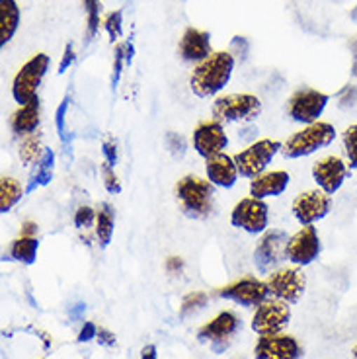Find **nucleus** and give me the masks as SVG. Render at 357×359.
Here are the masks:
<instances>
[{"mask_svg":"<svg viewBox=\"0 0 357 359\" xmlns=\"http://www.w3.org/2000/svg\"><path fill=\"white\" fill-rule=\"evenodd\" d=\"M20 6L16 0H0V45L8 43L18 32Z\"/></svg>","mask_w":357,"mask_h":359,"instance_id":"23","label":"nucleus"},{"mask_svg":"<svg viewBox=\"0 0 357 359\" xmlns=\"http://www.w3.org/2000/svg\"><path fill=\"white\" fill-rule=\"evenodd\" d=\"M67 109H69V96L59 104V108L55 109V127H57L61 141L67 139Z\"/></svg>","mask_w":357,"mask_h":359,"instance_id":"34","label":"nucleus"},{"mask_svg":"<svg viewBox=\"0 0 357 359\" xmlns=\"http://www.w3.org/2000/svg\"><path fill=\"white\" fill-rule=\"evenodd\" d=\"M291 176L285 170L264 172L250 180V196L256 199H268L281 196L289 186Z\"/></svg>","mask_w":357,"mask_h":359,"instance_id":"21","label":"nucleus"},{"mask_svg":"<svg viewBox=\"0 0 357 359\" xmlns=\"http://www.w3.org/2000/svg\"><path fill=\"white\" fill-rule=\"evenodd\" d=\"M206 172L207 180L213 184L215 188L229 189L236 184L238 180V168H236V162L234 156L227 153L215 154L211 158L206 161Z\"/></svg>","mask_w":357,"mask_h":359,"instance_id":"20","label":"nucleus"},{"mask_svg":"<svg viewBox=\"0 0 357 359\" xmlns=\"http://www.w3.org/2000/svg\"><path fill=\"white\" fill-rule=\"evenodd\" d=\"M24 236H36L37 234V224L32 223V221H27V223H24V226H22V233Z\"/></svg>","mask_w":357,"mask_h":359,"instance_id":"43","label":"nucleus"},{"mask_svg":"<svg viewBox=\"0 0 357 359\" xmlns=\"http://www.w3.org/2000/svg\"><path fill=\"white\" fill-rule=\"evenodd\" d=\"M291 211H293L295 219L301 223V226L318 223L324 217H328V213L332 211V196L322 191L321 188L307 189L293 199Z\"/></svg>","mask_w":357,"mask_h":359,"instance_id":"11","label":"nucleus"},{"mask_svg":"<svg viewBox=\"0 0 357 359\" xmlns=\"http://www.w3.org/2000/svg\"><path fill=\"white\" fill-rule=\"evenodd\" d=\"M353 51H356V55H353V76L357 79V45H356V49H353Z\"/></svg>","mask_w":357,"mask_h":359,"instance_id":"46","label":"nucleus"},{"mask_svg":"<svg viewBox=\"0 0 357 359\" xmlns=\"http://www.w3.org/2000/svg\"><path fill=\"white\" fill-rule=\"evenodd\" d=\"M232 226L248 234H264L269 226V207L266 199L244 198L232 207Z\"/></svg>","mask_w":357,"mask_h":359,"instance_id":"8","label":"nucleus"},{"mask_svg":"<svg viewBox=\"0 0 357 359\" xmlns=\"http://www.w3.org/2000/svg\"><path fill=\"white\" fill-rule=\"evenodd\" d=\"M357 102V86L353 84H348L346 88H342V92L338 94V106L339 108L348 109L353 108Z\"/></svg>","mask_w":357,"mask_h":359,"instance_id":"36","label":"nucleus"},{"mask_svg":"<svg viewBox=\"0 0 357 359\" xmlns=\"http://www.w3.org/2000/svg\"><path fill=\"white\" fill-rule=\"evenodd\" d=\"M92 338H98V328L94 323H84L81 334H79V341H90Z\"/></svg>","mask_w":357,"mask_h":359,"instance_id":"40","label":"nucleus"},{"mask_svg":"<svg viewBox=\"0 0 357 359\" xmlns=\"http://www.w3.org/2000/svg\"><path fill=\"white\" fill-rule=\"evenodd\" d=\"M287 241H289V236L281 229H268L262 234L258 246L254 250V264L260 273H268L279 266V262L283 260L281 256H285Z\"/></svg>","mask_w":357,"mask_h":359,"instance_id":"14","label":"nucleus"},{"mask_svg":"<svg viewBox=\"0 0 357 359\" xmlns=\"http://www.w3.org/2000/svg\"><path fill=\"white\" fill-rule=\"evenodd\" d=\"M330 102L326 92L316 88H301L287 100V116L301 126H311L321 121L324 109Z\"/></svg>","mask_w":357,"mask_h":359,"instance_id":"7","label":"nucleus"},{"mask_svg":"<svg viewBox=\"0 0 357 359\" xmlns=\"http://www.w3.org/2000/svg\"><path fill=\"white\" fill-rule=\"evenodd\" d=\"M84 309H86V306L82 305V303H79V305L74 306V309H72V311H71L72 318H81V314L84 313Z\"/></svg>","mask_w":357,"mask_h":359,"instance_id":"45","label":"nucleus"},{"mask_svg":"<svg viewBox=\"0 0 357 359\" xmlns=\"http://www.w3.org/2000/svg\"><path fill=\"white\" fill-rule=\"evenodd\" d=\"M207 303V293L203 291H196V293H189L184 301H182V306H180V313L182 316H188V314L196 313L197 309H201V306Z\"/></svg>","mask_w":357,"mask_h":359,"instance_id":"31","label":"nucleus"},{"mask_svg":"<svg viewBox=\"0 0 357 359\" xmlns=\"http://www.w3.org/2000/svg\"><path fill=\"white\" fill-rule=\"evenodd\" d=\"M74 59H76V55H74V47H72V43H69L67 47H65L63 59H61V63H59V74L67 72V69L74 63Z\"/></svg>","mask_w":357,"mask_h":359,"instance_id":"39","label":"nucleus"},{"mask_svg":"<svg viewBox=\"0 0 357 359\" xmlns=\"http://www.w3.org/2000/svg\"><path fill=\"white\" fill-rule=\"evenodd\" d=\"M349 176L348 162L344 161L338 154H328L321 161H316L313 164V180L316 182V186L326 191L328 196H334L344 182Z\"/></svg>","mask_w":357,"mask_h":359,"instance_id":"16","label":"nucleus"},{"mask_svg":"<svg viewBox=\"0 0 357 359\" xmlns=\"http://www.w3.org/2000/svg\"><path fill=\"white\" fill-rule=\"evenodd\" d=\"M342 144H344V153L348 158L349 170H357V123L344 129Z\"/></svg>","mask_w":357,"mask_h":359,"instance_id":"29","label":"nucleus"},{"mask_svg":"<svg viewBox=\"0 0 357 359\" xmlns=\"http://www.w3.org/2000/svg\"><path fill=\"white\" fill-rule=\"evenodd\" d=\"M213 119L221 123H252L262 114V102L254 94H227L219 96L211 108Z\"/></svg>","mask_w":357,"mask_h":359,"instance_id":"4","label":"nucleus"},{"mask_svg":"<svg viewBox=\"0 0 357 359\" xmlns=\"http://www.w3.org/2000/svg\"><path fill=\"white\" fill-rule=\"evenodd\" d=\"M266 283H268L269 295L291 305L303 297L307 278L299 268H279L269 273Z\"/></svg>","mask_w":357,"mask_h":359,"instance_id":"13","label":"nucleus"},{"mask_svg":"<svg viewBox=\"0 0 357 359\" xmlns=\"http://www.w3.org/2000/svg\"><path fill=\"white\" fill-rule=\"evenodd\" d=\"M98 341L102 346H107V348H112V346H116V336L106 330V328H100L98 330Z\"/></svg>","mask_w":357,"mask_h":359,"instance_id":"41","label":"nucleus"},{"mask_svg":"<svg viewBox=\"0 0 357 359\" xmlns=\"http://www.w3.org/2000/svg\"><path fill=\"white\" fill-rule=\"evenodd\" d=\"M221 299H229L242 306H260L269 295L268 283L256 278H242L224 287L217 289Z\"/></svg>","mask_w":357,"mask_h":359,"instance_id":"17","label":"nucleus"},{"mask_svg":"<svg viewBox=\"0 0 357 359\" xmlns=\"http://www.w3.org/2000/svg\"><path fill=\"white\" fill-rule=\"evenodd\" d=\"M322 252V243L318 229L314 224H303L297 233L289 236L285 246L287 260L293 262L295 266H309L313 264Z\"/></svg>","mask_w":357,"mask_h":359,"instance_id":"9","label":"nucleus"},{"mask_svg":"<svg viewBox=\"0 0 357 359\" xmlns=\"http://www.w3.org/2000/svg\"><path fill=\"white\" fill-rule=\"evenodd\" d=\"M141 359H156V348L152 344L144 346L143 350H141Z\"/></svg>","mask_w":357,"mask_h":359,"instance_id":"44","label":"nucleus"},{"mask_svg":"<svg viewBox=\"0 0 357 359\" xmlns=\"http://www.w3.org/2000/svg\"><path fill=\"white\" fill-rule=\"evenodd\" d=\"M234 55L231 51H213L206 61L197 63L189 76V88L199 98H213L229 84L234 71Z\"/></svg>","mask_w":357,"mask_h":359,"instance_id":"1","label":"nucleus"},{"mask_svg":"<svg viewBox=\"0 0 357 359\" xmlns=\"http://www.w3.org/2000/svg\"><path fill=\"white\" fill-rule=\"evenodd\" d=\"M121 24H123V16H121V12L117 10V12H112V14H107V18L104 20V27H106L107 36L112 41H116L121 37Z\"/></svg>","mask_w":357,"mask_h":359,"instance_id":"33","label":"nucleus"},{"mask_svg":"<svg viewBox=\"0 0 357 359\" xmlns=\"http://www.w3.org/2000/svg\"><path fill=\"white\" fill-rule=\"evenodd\" d=\"M53 170H55V154L51 149H45L41 161L36 164V170L29 178V184H27L26 191H34L39 186H47L51 180H53Z\"/></svg>","mask_w":357,"mask_h":359,"instance_id":"27","label":"nucleus"},{"mask_svg":"<svg viewBox=\"0 0 357 359\" xmlns=\"http://www.w3.org/2000/svg\"><path fill=\"white\" fill-rule=\"evenodd\" d=\"M84 8H86V16H88V32L86 36L88 39L96 36L100 27V0H82Z\"/></svg>","mask_w":357,"mask_h":359,"instance_id":"30","label":"nucleus"},{"mask_svg":"<svg viewBox=\"0 0 357 359\" xmlns=\"http://www.w3.org/2000/svg\"><path fill=\"white\" fill-rule=\"evenodd\" d=\"M166 269H168L170 273H178V271L184 269V262L178 256H170L168 260H166Z\"/></svg>","mask_w":357,"mask_h":359,"instance_id":"42","label":"nucleus"},{"mask_svg":"<svg viewBox=\"0 0 357 359\" xmlns=\"http://www.w3.org/2000/svg\"><path fill=\"white\" fill-rule=\"evenodd\" d=\"M176 199L189 219H207L213 213L215 186L206 178L188 174L176 184Z\"/></svg>","mask_w":357,"mask_h":359,"instance_id":"2","label":"nucleus"},{"mask_svg":"<svg viewBox=\"0 0 357 359\" xmlns=\"http://www.w3.org/2000/svg\"><path fill=\"white\" fill-rule=\"evenodd\" d=\"M281 151V143L276 139H260L244 151L234 154V162L242 178H256L260 174L268 172V166Z\"/></svg>","mask_w":357,"mask_h":359,"instance_id":"6","label":"nucleus"},{"mask_svg":"<svg viewBox=\"0 0 357 359\" xmlns=\"http://www.w3.org/2000/svg\"><path fill=\"white\" fill-rule=\"evenodd\" d=\"M102 178H104V188H106L109 194H119V191H121V184H119L116 168H114L112 164H107V162L102 164Z\"/></svg>","mask_w":357,"mask_h":359,"instance_id":"32","label":"nucleus"},{"mask_svg":"<svg viewBox=\"0 0 357 359\" xmlns=\"http://www.w3.org/2000/svg\"><path fill=\"white\" fill-rule=\"evenodd\" d=\"M291 320V309L289 303L279 299H266L256 313L252 316V330L260 336H271L279 334Z\"/></svg>","mask_w":357,"mask_h":359,"instance_id":"10","label":"nucleus"},{"mask_svg":"<svg viewBox=\"0 0 357 359\" xmlns=\"http://www.w3.org/2000/svg\"><path fill=\"white\" fill-rule=\"evenodd\" d=\"M334 139H336V127L328 121H316L295 131L285 143L281 144V153L285 158H304L330 147Z\"/></svg>","mask_w":357,"mask_h":359,"instance_id":"3","label":"nucleus"},{"mask_svg":"<svg viewBox=\"0 0 357 359\" xmlns=\"http://www.w3.org/2000/svg\"><path fill=\"white\" fill-rule=\"evenodd\" d=\"M37 250H39L37 236H24V234H20L18 238L12 243V246H10V258L24 264V266H32L37 258Z\"/></svg>","mask_w":357,"mask_h":359,"instance_id":"26","label":"nucleus"},{"mask_svg":"<svg viewBox=\"0 0 357 359\" xmlns=\"http://www.w3.org/2000/svg\"><path fill=\"white\" fill-rule=\"evenodd\" d=\"M351 358L357 359V344H356V346H353V350H351Z\"/></svg>","mask_w":357,"mask_h":359,"instance_id":"47","label":"nucleus"},{"mask_svg":"<svg viewBox=\"0 0 357 359\" xmlns=\"http://www.w3.org/2000/svg\"><path fill=\"white\" fill-rule=\"evenodd\" d=\"M166 144H168L170 153L176 154V156H182V154L186 153V143H184V139L178 133L166 135Z\"/></svg>","mask_w":357,"mask_h":359,"instance_id":"37","label":"nucleus"},{"mask_svg":"<svg viewBox=\"0 0 357 359\" xmlns=\"http://www.w3.org/2000/svg\"><path fill=\"white\" fill-rule=\"evenodd\" d=\"M24 194H26V188L18 180L12 176H2L0 180V213H4V215L10 213L12 207L24 198Z\"/></svg>","mask_w":357,"mask_h":359,"instance_id":"25","label":"nucleus"},{"mask_svg":"<svg viewBox=\"0 0 357 359\" xmlns=\"http://www.w3.org/2000/svg\"><path fill=\"white\" fill-rule=\"evenodd\" d=\"M191 143L196 153L201 158H211L215 154L224 153L227 144H229V137L224 131V126L217 119H206L201 123H197L191 135Z\"/></svg>","mask_w":357,"mask_h":359,"instance_id":"15","label":"nucleus"},{"mask_svg":"<svg viewBox=\"0 0 357 359\" xmlns=\"http://www.w3.org/2000/svg\"><path fill=\"white\" fill-rule=\"evenodd\" d=\"M102 153H104V162L112 164V166L116 168V164H117V143L116 141H112V139L104 141V144H102Z\"/></svg>","mask_w":357,"mask_h":359,"instance_id":"38","label":"nucleus"},{"mask_svg":"<svg viewBox=\"0 0 357 359\" xmlns=\"http://www.w3.org/2000/svg\"><path fill=\"white\" fill-rule=\"evenodd\" d=\"M49 65H51L49 55L37 53L20 67V71L12 81V98L18 102V106H24L37 98V90L49 71Z\"/></svg>","mask_w":357,"mask_h":359,"instance_id":"5","label":"nucleus"},{"mask_svg":"<svg viewBox=\"0 0 357 359\" xmlns=\"http://www.w3.org/2000/svg\"><path fill=\"white\" fill-rule=\"evenodd\" d=\"M92 223H96V209H92L88 205H81L76 209V213H74V224L79 226V229H86Z\"/></svg>","mask_w":357,"mask_h":359,"instance_id":"35","label":"nucleus"},{"mask_svg":"<svg viewBox=\"0 0 357 359\" xmlns=\"http://www.w3.org/2000/svg\"><path fill=\"white\" fill-rule=\"evenodd\" d=\"M238 328H241L238 316L232 311H223V313L217 314L213 320H209L197 330V338H199V341L211 344V348L217 353H221L229 348L232 336L238 332Z\"/></svg>","mask_w":357,"mask_h":359,"instance_id":"12","label":"nucleus"},{"mask_svg":"<svg viewBox=\"0 0 357 359\" xmlns=\"http://www.w3.org/2000/svg\"><path fill=\"white\" fill-rule=\"evenodd\" d=\"M114 229H116V211L107 201L100 203L96 209V238L102 248H106L107 244L114 238Z\"/></svg>","mask_w":357,"mask_h":359,"instance_id":"24","label":"nucleus"},{"mask_svg":"<svg viewBox=\"0 0 357 359\" xmlns=\"http://www.w3.org/2000/svg\"><path fill=\"white\" fill-rule=\"evenodd\" d=\"M180 57L188 63H201L206 61L211 51V36L209 32L197 29V27H188L184 36L180 39Z\"/></svg>","mask_w":357,"mask_h":359,"instance_id":"19","label":"nucleus"},{"mask_svg":"<svg viewBox=\"0 0 357 359\" xmlns=\"http://www.w3.org/2000/svg\"><path fill=\"white\" fill-rule=\"evenodd\" d=\"M45 153V147L41 144V137L39 135H27L24 137V141L20 144V161L24 166H32V164H37L41 161V156Z\"/></svg>","mask_w":357,"mask_h":359,"instance_id":"28","label":"nucleus"},{"mask_svg":"<svg viewBox=\"0 0 357 359\" xmlns=\"http://www.w3.org/2000/svg\"><path fill=\"white\" fill-rule=\"evenodd\" d=\"M301 355H303V348L299 340L283 332L260 336V340L254 346L256 359H299Z\"/></svg>","mask_w":357,"mask_h":359,"instance_id":"18","label":"nucleus"},{"mask_svg":"<svg viewBox=\"0 0 357 359\" xmlns=\"http://www.w3.org/2000/svg\"><path fill=\"white\" fill-rule=\"evenodd\" d=\"M41 123V108H39V96L20 106L12 116H10V129L20 137H27L37 131Z\"/></svg>","mask_w":357,"mask_h":359,"instance_id":"22","label":"nucleus"}]
</instances>
